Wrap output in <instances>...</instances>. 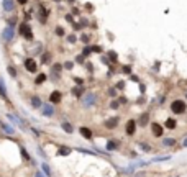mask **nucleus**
<instances>
[{"label": "nucleus", "instance_id": "12", "mask_svg": "<svg viewBox=\"0 0 187 177\" xmlns=\"http://www.w3.org/2000/svg\"><path fill=\"white\" fill-rule=\"evenodd\" d=\"M3 8H5V12L13 10V0H3Z\"/></svg>", "mask_w": 187, "mask_h": 177}, {"label": "nucleus", "instance_id": "23", "mask_svg": "<svg viewBox=\"0 0 187 177\" xmlns=\"http://www.w3.org/2000/svg\"><path fill=\"white\" fill-rule=\"evenodd\" d=\"M108 56H110V61H112V62L116 61V54L113 53V51H110V53H108Z\"/></svg>", "mask_w": 187, "mask_h": 177}, {"label": "nucleus", "instance_id": "24", "mask_svg": "<svg viewBox=\"0 0 187 177\" xmlns=\"http://www.w3.org/2000/svg\"><path fill=\"white\" fill-rule=\"evenodd\" d=\"M8 74H10L12 77H15V76H16V71L13 69V67H8Z\"/></svg>", "mask_w": 187, "mask_h": 177}, {"label": "nucleus", "instance_id": "10", "mask_svg": "<svg viewBox=\"0 0 187 177\" xmlns=\"http://www.w3.org/2000/svg\"><path fill=\"white\" fill-rule=\"evenodd\" d=\"M148 122H149V113H143L141 116H140V125H141V126H146L148 125Z\"/></svg>", "mask_w": 187, "mask_h": 177}, {"label": "nucleus", "instance_id": "32", "mask_svg": "<svg viewBox=\"0 0 187 177\" xmlns=\"http://www.w3.org/2000/svg\"><path fill=\"white\" fill-rule=\"evenodd\" d=\"M112 108H118V102H112Z\"/></svg>", "mask_w": 187, "mask_h": 177}, {"label": "nucleus", "instance_id": "11", "mask_svg": "<svg viewBox=\"0 0 187 177\" xmlns=\"http://www.w3.org/2000/svg\"><path fill=\"white\" fill-rule=\"evenodd\" d=\"M176 126H177V122L174 120V118H167V120H166V128H169V130H174Z\"/></svg>", "mask_w": 187, "mask_h": 177}, {"label": "nucleus", "instance_id": "29", "mask_svg": "<svg viewBox=\"0 0 187 177\" xmlns=\"http://www.w3.org/2000/svg\"><path fill=\"white\" fill-rule=\"evenodd\" d=\"M92 51H95V53H100L102 48H100V46H94V48H92Z\"/></svg>", "mask_w": 187, "mask_h": 177}, {"label": "nucleus", "instance_id": "6", "mask_svg": "<svg viewBox=\"0 0 187 177\" xmlns=\"http://www.w3.org/2000/svg\"><path fill=\"white\" fill-rule=\"evenodd\" d=\"M61 98H62V94H61V92H58V90L51 92V95H49V102H51V103H59Z\"/></svg>", "mask_w": 187, "mask_h": 177}, {"label": "nucleus", "instance_id": "27", "mask_svg": "<svg viewBox=\"0 0 187 177\" xmlns=\"http://www.w3.org/2000/svg\"><path fill=\"white\" fill-rule=\"evenodd\" d=\"M20 149H21V154L25 156V159H30V157H28V152L25 151V148H20Z\"/></svg>", "mask_w": 187, "mask_h": 177}, {"label": "nucleus", "instance_id": "25", "mask_svg": "<svg viewBox=\"0 0 187 177\" xmlns=\"http://www.w3.org/2000/svg\"><path fill=\"white\" fill-rule=\"evenodd\" d=\"M56 33H58L59 36H62V35H64V30H62L61 26H58V28H56Z\"/></svg>", "mask_w": 187, "mask_h": 177}, {"label": "nucleus", "instance_id": "15", "mask_svg": "<svg viewBox=\"0 0 187 177\" xmlns=\"http://www.w3.org/2000/svg\"><path fill=\"white\" fill-rule=\"evenodd\" d=\"M45 81H46V74H40V76L35 79V84L36 85H40V84H43Z\"/></svg>", "mask_w": 187, "mask_h": 177}, {"label": "nucleus", "instance_id": "14", "mask_svg": "<svg viewBox=\"0 0 187 177\" xmlns=\"http://www.w3.org/2000/svg\"><path fill=\"white\" fill-rule=\"evenodd\" d=\"M69 152H71V148L62 146V148H59V151H58V154H59V156H67Z\"/></svg>", "mask_w": 187, "mask_h": 177}, {"label": "nucleus", "instance_id": "3", "mask_svg": "<svg viewBox=\"0 0 187 177\" xmlns=\"http://www.w3.org/2000/svg\"><path fill=\"white\" fill-rule=\"evenodd\" d=\"M151 131H153V136L154 138H161L164 130H162V126L159 123H151Z\"/></svg>", "mask_w": 187, "mask_h": 177}, {"label": "nucleus", "instance_id": "30", "mask_svg": "<svg viewBox=\"0 0 187 177\" xmlns=\"http://www.w3.org/2000/svg\"><path fill=\"white\" fill-rule=\"evenodd\" d=\"M76 62H84V56H77V57H76Z\"/></svg>", "mask_w": 187, "mask_h": 177}, {"label": "nucleus", "instance_id": "31", "mask_svg": "<svg viewBox=\"0 0 187 177\" xmlns=\"http://www.w3.org/2000/svg\"><path fill=\"white\" fill-rule=\"evenodd\" d=\"M67 40H69V43H76V36L72 35V36H69V38H67Z\"/></svg>", "mask_w": 187, "mask_h": 177}, {"label": "nucleus", "instance_id": "2", "mask_svg": "<svg viewBox=\"0 0 187 177\" xmlns=\"http://www.w3.org/2000/svg\"><path fill=\"white\" fill-rule=\"evenodd\" d=\"M20 33L21 36H25L26 40H33V33H31V28L26 23H21L20 25Z\"/></svg>", "mask_w": 187, "mask_h": 177}, {"label": "nucleus", "instance_id": "13", "mask_svg": "<svg viewBox=\"0 0 187 177\" xmlns=\"http://www.w3.org/2000/svg\"><path fill=\"white\" fill-rule=\"evenodd\" d=\"M53 113H54V110H53L49 105H45V107H43V115H45V116H51Z\"/></svg>", "mask_w": 187, "mask_h": 177}, {"label": "nucleus", "instance_id": "9", "mask_svg": "<svg viewBox=\"0 0 187 177\" xmlns=\"http://www.w3.org/2000/svg\"><path fill=\"white\" fill-rule=\"evenodd\" d=\"M79 133H81L82 138H86V139H90L92 138V131L89 130V128H86V126H82L81 130H79Z\"/></svg>", "mask_w": 187, "mask_h": 177}, {"label": "nucleus", "instance_id": "8", "mask_svg": "<svg viewBox=\"0 0 187 177\" xmlns=\"http://www.w3.org/2000/svg\"><path fill=\"white\" fill-rule=\"evenodd\" d=\"M38 10H40V20L41 23H46V18H48V12H46V8L43 5L38 7Z\"/></svg>", "mask_w": 187, "mask_h": 177}, {"label": "nucleus", "instance_id": "28", "mask_svg": "<svg viewBox=\"0 0 187 177\" xmlns=\"http://www.w3.org/2000/svg\"><path fill=\"white\" fill-rule=\"evenodd\" d=\"M176 139H164V144H174Z\"/></svg>", "mask_w": 187, "mask_h": 177}, {"label": "nucleus", "instance_id": "22", "mask_svg": "<svg viewBox=\"0 0 187 177\" xmlns=\"http://www.w3.org/2000/svg\"><path fill=\"white\" fill-rule=\"evenodd\" d=\"M43 171H45V174H46V177H51V169L46 164H43Z\"/></svg>", "mask_w": 187, "mask_h": 177}, {"label": "nucleus", "instance_id": "26", "mask_svg": "<svg viewBox=\"0 0 187 177\" xmlns=\"http://www.w3.org/2000/svg\"><path fill=\"white\" fill-rule=\"evenodd\" d=\"M121 71L125 72V74H130V72H132V67H130V66H125L123 69H121Z\"/></svg>", "mask_w": 187, "mask_h": 177}, {"label": "nucleus", "instance_id": "20", "mask_svg": "<svg viewBox=\"0 0 187 177\" xmlns=\"http://www.w3.org/2000/svg\"><path fill=\"white\" fill-rule=\"evenodd\" d=\"M62 130H66L67 133H72V126L67 122H62Z\"/></svg>", "mask_w": 187, "mask_h": 177}, {"label": "nucleus", "instance_id": "35", "mask_svg": "<svg viewBox=\"0 0 187 177\" xmlns=\"http://www.w3.org/2000/svg\"><path fill=\"white\" fill-rule=\"evenodd\" d=\"M16 2H18V3H21V5H25V3H26V0H16Z\"/></svg>", "mask_w": 187, "mask_h": 177}, {"label": "nucleus", "instance_id": "1", "mask_svg": "<svg viewBox=\"0 0 187 177\" xmlns=\"http://www.w3.org/2000/svg\"><path fill=\"white\" fill-rule=\"evenodd\" d=\"M186 110H187L186 102H182V100H174V102L171 103V111H174L176 115H181V113H184Z\"/></svg>", "mask_w": 187, "mask_h": 177}, {"label": "nucleus", "instance_id": "21", "mask_svg": "<svg viewBox=\"0 0 187 177\" xmlns=\"http://www.w3.org/2000/svg\"><path fill=\"white\" fill-rule=\"evenodd\" d=\"M61 69H62V66H61V64H54V67H53V71H54L56 77L59 76V72H61Z\"/></svg>", "mask_w": 187, "mask_h": 177}, {"label": "nucleus", "instance_id": "19", "mask_svg": "<svg viewBox=\"0 0 187 177\" xmlns=\"http://www.w3.org/2000/svg\"><path fill=\"white\" fill-rule=\"evenodd\" d=\"M115 148H116L115 141H108V143H107V149H108V151H115Z\"/></svg>", "mask_w": 187, "mask_h": 177}, {"label": "nucleus", "instance_id": "34", "mask_svg": "<svg viewBox=\"0 0 187 177\" xmlns=\"http://www.w3.org/2000/svg\"><path fill=\"white\" fill-rule=\"evenodd\" d=\"M35 177H45V174H41V172H36Z\"/></svg>", "mask_w": 187, "mask_h": 177}, {"label": "nucleus", "instance_id": "36", "mask_svg": "<svg viewBox=\"0 0 187 177\" xmlns=\"http://www.w3.org/2000/svg\"><path fill=\"white\" fill-rule=\"evenodd\" d=\"M184 146H186V148H187V138H186V141H184Z\"/></svg>", "mask_w": 187, "mask_h": 177}, {"label": "nucleus", "instance_id": "5", "mask_svg": "<svg viewBox=\"0 0 187 177\" xmlns=\"http://www.w3.org/2000/svg\"><path fill=\"white\" fill-rule=\"evenodd\" d=\"M135 131H136V122L135 120H128L127 122V135H135Z\"/></svg>", "mask_w": 187, "mask_h": 177}, {"label": "nucleus", "instance_id": "4", "mask_svg": "<svg viewBox=\"0 0 187 177\" xmlns=\"http://www.w3.org/2000/svg\"><path fill=\"white\" fill-rule=\"evenodd\" d=\"M25 67H26V71H28V72H36V69H38L36 61H35V59H31V57L25 59Z\"/></svg>", "mask_w": 187, "mask_h": 177}, {"label": "nucleus", "instance_id": "33", "mask_svg": "<svg viewBox=\"0 0 187 177\" xmlns=\"http://www.w3.org/2000/svg\"><path fill=\"white\" fill-rule=\"evenodd\" d=\"M64 66H66L67 69H71V67H72V62H66V64H64Z\"/></svg>", "mask_w": 187, "mask_h": 177}, {"label": "nucleus", "instance_id": "18", "mask_svg": "<svg viewBox=\"0 0 187 177\" xmlns=\"http://www.w3.org/2000/svg\"><path fill=\"white\" fill-rule=\"evenodd\" d=\"M12 36H13V30H12V28H7L5 33H3V38H5V40H12Z\"/></svg>", "mask_w": 187, "mask_h": 177}, {"label": "nucleus", "instance_id": "16", "mask_svg": "<svg viewBox=\"0 0 187 177\" xmlns=\"http://www.w3.org/2000/svg\"><path fill=\"white\" fill-rule=\"evenodd\" d=\"M31 103H33L35 108H40V107H41V100L38 98V97H31Z\"/></svg>", "mask_w": 187, "mask_h": 177}, {"label": "nucleus", "instance_id": "7", "mask_svg": "<svg viewBox=\"0 0 187 177\" xmlns=\"http://www.w3.org/2000/svg\"><path fill=\"white\" fill-rule=\"evenodd\" d=\"M116 125H118V116H113V118H110V120L105 122V128H108V130L116 128Z\"/></svg>", "mask_w": 187, "mask_h": 177}, {"label": "nucleus", "instance_id": "17", "mask_svg": "<svg viewBox=\"0 0 187 177\" xmlns=\"http://www.w3.org/2000/svg\"><path fill=\"white\" fill-rule=\"evenodd\" d=\"M82 87H74V89H72V95L74 97H81L82 95Z\"/></svg>", "mask_w": 187, "mask_h": 177}]
</instances>
